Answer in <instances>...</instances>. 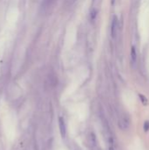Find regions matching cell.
<instances>
[{
	"instance_id": "cell-3",
	"label": "cell",
	"mask_w": 149,
	"mask_h": 150,
	"mask_svg": "<svg viewBox=\"0 0 149 150\" xmlns=\"http://www.w3.org/2000/svg\"><path fill=\"white\" fill-rule=\"evenodd\" d=\"M112 38H115L118 33V18L116 17L113 18L112 23Z\"/></svg>"
},
{
	"instance_id": "cell-4",
	"label": "cell",
	"mask_w": 149,
	"mask_h": 150,
	"mask_svg": "<svg viewBox=\"0 0 149 150\" xmlns=\"http://www.w3.org/2000/svg\"><path fill=\"white\" fill-rule=\"evenodd\" d=\"M54 1V0H44L43 3H42V8H43L44 10L48 9L50 6H52Z\"/></svg>"
},
{
	"instance_id": "cell-2",
	"label": "cell",
	"mask_w": 149,
	"mask_h": 150,
	"mask_svg": "<svg viewBox=\"0 0 149 150\" xmlns=\"http://www.w3.org/2000/svg\"><path fill=\"white\" fill-rule=\"evenodd\" d=\"M59 128H60V133H61V137L64 138L66 135V125H65L64 120L61 117L59 118Z\"/></svg>"
},
{
	"instance_id": "cell-6",
	"label": "cell",
	"mask_w": 149,
	"mask_h": 150,
	"mask_svg": "<svg viewBox=\"0 0 149 150\" xmlns=\"http://www.w3.org/2000/svg\"><path fill=\"white\" fill-rule=\"evenodd\" d=\"M140 98H141V100L142 104H143L144 105H148V101L147 98H146V97H144V96H143V95H141V94H140Z\"/></svg>"
},
{
	"instance_id": "cell-8",
	"label": "cell",
	"mask_w": 149,
	"mask_h": 150,
	"mask_svg": "<svg viewBox=\"0 0 149 150\" xmlns=\"http://www.w3.org/2000/svg\"><path fill=\"white\" fill-rule=\"evenodd\" d=\"M76 0H68V5H72L75 2H76Z\"/></svg>"
},
{
	"instance_id": "cell-5",
	"label": "cell",
	"mask_w": 149,
	"mask_h": 150,
	"mask_svg": "<svg viewBox=\"0 0 149 150\" xmlns=\"http://www.w3.org/2000/svg\"><path fill=\"white\" fill-rule=\"evenodd\" d=\"M131 56H132V60H133V62H136V56H137V54H136V52H135V48H134V47H132Z\"/></svg>"
},
{
	"instance_id": "cell-7",
	"label": "cell",
	"mask_w": 149,
	"mask_h": 150,
	"mask_svg": "<svg viewBox=\"0 0 149 150\" xmlns=\"http://www.w3.org/2000/svg\"><path fill=\"white\" fill-rule=\"evenodd\" d=\"M143 128H144V131L145 132H148L149 131V121L147 120L144 122V126H143Z\"/></svg>"
},
{
	"instance_id": "cell-1",
	"label": "cell",
	"mask_w": 149,
	"mask_h": 150,
	"mask_svg": "<svg viewBox=\"0 0 149 150\" xmlns=\"http://www.w3.org/2000/svg\"><path fill=\"white\" fill-rule=\"evenodd\" d=\"M129 124H130L129 120H128L127 118H126V117H122V118H120L119 120V127H120L121 129H123V130L127 129V128L129 127Z\"/></svg>"
}]
</instances>
